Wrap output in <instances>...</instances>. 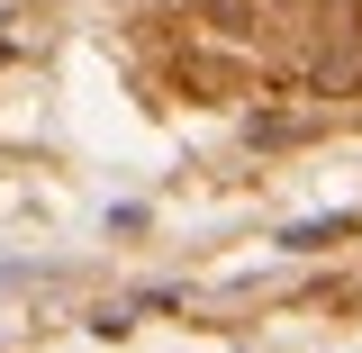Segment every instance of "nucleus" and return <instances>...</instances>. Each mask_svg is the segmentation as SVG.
Instances as JSON below:
<instances>
[{
  "label": "nucleus",
  "instance_id": "1",
  "mask_svg": "<svg viewBox=\"0 0 362 353\" xmlns=\"http://www.w3.org/2000/svg\"><path fill=\"white\" fill-rule=\"evenodd\" d=\"M335 236H354V218H308V226H290L281 245H290V254H326Z\"/></svg>",
  "mask_w": 362,
  "mask_h": 353
}]
</instances>
